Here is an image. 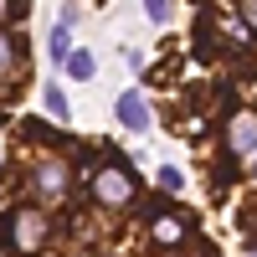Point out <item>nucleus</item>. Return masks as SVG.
Here are the masks:
<instances>
[{
  "label": "nucleus",
  "instance_id": "4468645a",
  "mask_svg": "<svg viewBox=\"0 0 257 257\" xmlns=\"http://www.w3.org/2000/svg\"><path fill=\"white\" fill-rule=\"evenodd\" d=\"M242 26L257 31V0H242Z\"/></svg>",
  "mask_w": 257,
  "mask_h": 257
},
{
  "label": "nucleus",
  "instance_id": "2eb2a0df",
  "mask_svg": "<svg viewBox=\"0 0 257 257\" xmlns=\"http://www.w3.org/2000/svg\"><path fill=\"white\" fill-rule=\"evenodd\" d=\"M144 11H149V21H165L170 6H165V0H144Z\"/></svg>",
  "mask_w": 257,
  "mask_h": 257
},
{
  "label": "nucleus",
  "instance_id": "ddd939ff",
  "mask_svg": "<svg viewBox=\"0 0 257 257\" xmlns=\"http://www.w3.org/2000/svg\"><path fill=\"white\" fill-rule=\"evenodd\" d=\"M16 6H21V0H0V31H6L11 21H16Z\"/></svg>",
  "mask_w": 257,
  "mask_h": 257
},
{
  "label": "nucleus",
  "instance_id": "39448f33",
  "mask_svg": "<svg viewBox=\"0 0 257 257\" xmlns=\"http://www.w3.org/2000/svg\"><path fill=\"white\" fill-rule=\"evenodd\" d=\"M36 190H41V196H47V201H57V196H67V165H62L57 155L36 165Z\"/></svg>",
  "mask_w": 257,
  "mask_h": 257
},
{
  "label": "nucleus",
  "instance_id": "dca6fc26",
  "mask_svg": "<svg viewBox=\"0 0 257 257\" xmlns=\"http://www.w3.org/2000/svg\"><path fill=\"white\" fill-rule=\"evenodd\" d=\"M252 180H257V165H252Z\"/></svg>",
  "mask_w": 257,
  "mask_h": 257
},
{
  "label": "nucleus",
  "instance_id": "f257e3e1",
  "mask_svg": "<svg viewBox=\"0 0 257 257\" xmlns=\"http://www.w3.org/2000/svg\"><path fill=\"white\" fill-rule=\"evenodd\" d=\"M52 237V221H47V211H36V206H16L6 221H0V247H6L11 257H31L41 252Z\"/></svg>",
  "mask_w": 257,
  "mask_h": 257
},
{
  "label": "nucleus",
  "instance_id": "f8f14e48",
  "mask_svg": "<svg viewBox=\"0 0 257 257\" xmlns=\"http://www.w3.org/2000/svg\"><path fill=\"white\" fill-rule=\"evenodd\" d=\"M26 139H36V144H57V134L47 123H36V118H26Z\"/></svg>",
  "mask_w": 257,
  "mask_h": 257
},
{
  "label": "nucleus",
  "instance_id": "7ed1b4c3",
  "mask_svg": "<svg viewBox=\"0 0 257 257\" xmlns=\"http://www.w3.org/2000/svg\"><path fill=\"white\" fill-rule=\"evenodd\" d=\"M221 139H226L231 155H257V113L252 108H237L221 123Z\"/></svg>",
  "mask_w": 257,
  "mask_h": 257
},
{
  "label": "nucleus",
  "instance_id": "9d476101",
  "mask_svg": "<svg viewBox=\"0 0 257 257\" xmlns=\"http://www.w3.org/2000/svg\"><path fill=\"white\" fill-rule=\"evenodd\" d=\"M41 98H47V113H52V118H67V113H72V103H67V93H62L57 82H47Z\"/></svg>",
  "mask_w": 257,
  "mask_h": 257
},
{
  "label": "nucleus",
  "instance_id": "423d86ee",
  "mask_svg": "<svg viewBox=\"0 0 257 257\" xmlns=\"http://www.w3.org/2000/svg\"><path fill=\"white\" fill-rule=\"evenodd\" d=\"M118 123H123V128H144V123H149V103H144L139 93H123V98H118Z\"/></svg>",
  "mask_w": 257,
  "mask_h": 257
},
{
  "label": "nucleus",
  "instance_id": "6e6552de",
  "mask_svg": "<svg viewBox=\"0 0 257 257\" xmlns=\"http://www.w3.org/2000/svg\"><path fill=\"white\" fill-rule=\"evenodd\" d=\"M67 62V72H72V82H88L93 72H98V62H93V52H72V57H62Z\"/></svg>",
  "mask_w": 257,
  "mask_h": 257
},
{
  "label": "nucleus",
  "instance_id": "0eeeda50",
  "mask_svg": "<svg viewBox=\"0 0 257 257\" xmlns=\"http://www.w3.org/2000/svg\"><path fill=\"white\" fill-rule=\"evenodd\" d=\"M72 21H77V11L67 6V11H62V21H57V31H52V57H67V36H72Z\"/></svg>",
  "mask_w": 257,
  "mask_h": 257
},
{
  "label": "nucleus",
  "instance_id": "f03ea898",
  "mask_svg": "<svg viewBox=\"0 0 257 257\" xmlns=\"http://www.w3.org/2000/svg\"><path fill=\"white\" fill-rule=\"evenodd\" d=\"M88 190H93V201L98 206H108V211H123V206H134L139 196V180L128 175V165H98L93 175H88Z\"/></svg>",
  "mask_w": 257,
  "mask_h": 257
},
{
  "label": "nucleus",
  "instance_id": "20e7f679",
  "mask_svg": "<svg viewBox=\"0 0 257 257\" xmlns=\"http://www.w3.org/2000/svg\"><path fill=\"white\" fill-rule=\"evenodd\" d=\"M185 237H190V226H185L180 211H170V216H155V221H149V242H155V247H180Z\"/></svg>",
  "mask_w": 257,
  "mask_h": 257
},
{
  "label": "nucleus",
  "instance_id": "1a4fd4ad",
  "mask_svg": "<svg viewBox=\"0 0 257 257\" xmlns=\"http://www.w3.org/2000/svg\"><path fill=\"white\" fill-rule=\"evenodd\" d=\"M16 62H21V41L0 31V77H11V72H16Z\"/></svg>",
  "mask_w": 257,
  "mask_h": 257
},
{
  "label": "nucleus",
  "instance_id": "9b49d317",
  "mask_svg": "<svg viewBox=\"0 0 257 257\" xmlns=\"http://www.w3.org/2000/svg\"><path fill=\"white\" fill-rule=\"evenodd\" d=\"M180 185H185V175H180L175 165H165V170H160V190H170V196H175Z\"/></svg>",
  "mask_w": 257,
  "mask_h": 257
}]
</instances>
